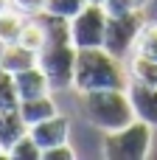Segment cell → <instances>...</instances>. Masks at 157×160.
I'll list each match as a JSON object with an SVG mask.
<instances>
[{
    "label": "cell",
    "mask_w": 157,
    "mask_h": 160,
    "mask_svg": "<svg viewBox=\"0 0 157 160\" xmlns=\"http://www.w3.org/2000/svg\"><path fill=\"white\" fill-rule=\"evenodd\" d=\"M42 25H45V45L37 51L39 56L37 65L45 70L53 90H65L73 84V68H76V51H79L70 39V20L42 11Z\"/></svg>",
    "instance_id": "obj_1"
},
{
    "label": "cell",
    "mask_w": 157,
    "mask_h": 160,
    "mask_svg": "<svg viewBox=\"0 0 157 160\" xmlns=\"http://www.w3.org/2000/svg\"><path fill=\"white\" fill-rule=\"evenodd\" d=\"M76 93L90 90H126L129 73L124 70L121 59L112 56L104 45L101 48H79L76 51V68H73V84Z\"/></svg>",
    "instance_id": "obj_2"
},
{
    "label": "cell",
    "mask_w": 157,
    "mask_h": 160,
    "mask_svg": "<svg viewBox=\"0 0 157 160\" xmlns=\"http://www.w3.org/2000/svg\"><path fill=\"white\" fill-rule=\"evenodd\" d=\"M76 104H79V112L84 115V121L90 127L101 129V132L121 129V127H126V124H132L138 118L126 90H90V93H79Z\"/></svg>",
    "instance_id": "obj_3"
},
{
    "label": "cell",
    "mask_w": 157,
    "mask_h": 160,
    "mask_svg": "<svg viewBox=\"0 0 157 160\" xmlns=\"http://www.w3.org/2000/svg\"><path fill=\"white\" fill-rule=\"evenodd\" d=\"M152 135H155V127L135 118L121 129L104 132L101 155L110 160H143L152 152Z\"/></svg>",
    "instance_id": "obj_4"
},
{
    "label": "cell",
    "mask_w": 157,
    "mask_h": 160,
    "mask_svg": "<svg viewBox=\"0 0 157 160\" xmlns=\"http://www.w3.org/2000/svg\"><path fill=\"white\" fill-rule=\"evenodd\" d=\"M146 25V14L143 8H135L129 14H118V17H110L107 14V31H104V48L112 53V56H126L135 45H138V37Z\"/></svg>",
    "instance_id": "obj_5"
},
{
    "label": "cell",
    "mask_w": 157,
    "mask_h": 160,
    "mask_svg": "<svg viewBox=\"0 0 157 160\" xmlns=\"http://www.w3.org/2000/svg\"><path fill=\"white\" fill-rule=\"evenodd\" d=\"M107 31V11L101 3H87L76 17H70V39L76 48H101Z\"/></svg>",
    "instance_id": "obj_6"
},
{
    "label": "cell",
    "mask_w": 157,
    "mask_h": 160,
    "mask_svg": "<svg viewBox=\"0 0 157 160\" xmlns=\"http://www.w3.org/2000/svg\"><path fill=\"white\" fill-rule=\"evenodd\" d=\"M126 93H129V101L135 107V115L157 129V84H140V82L129 79Z\"/></svg>",
    "instance_id": "obj_7"
},
{
    "label": "cell",
    "mask_w": 157,
    "mask_h": 160,
    "mask_svg": "<svg viewBox=\"0 0 157 160\" xmlns=\"http://www.w3.org/2000/svg\"><path fill=\"white\" fill-rule=\"evenodd\" d=\"M28 132H31V138H34L42 149H51V146L67 143L70 124H67V118H62V115L56 112V115H51V118H45V121H39V124L28 127Z\"/></svg>",
    "instance_id": "obj_8"
},
{
    "label": "cell",
    "mask_w": 157,
    "mask_h": 160,
    "mask_svg": "<svg viewBox=\"0 0 157 160\" xmlns=\"http://www.w3.org/2000/svg\"><path fill=\"white\" fill-rule=\"evenodd\" d=\"M14 84H17L20 101H25V98H37V96H48V93H51V82H48V76H45V70H42L39 65L14 73Z\"/></svg>",
    "instance_id": "obj_9"
},
{
    "label": "cell",
    "mask_w": 157,
    "mask_h": 160,
    "mask_svg": "<svg viewBox=\"0 0 157 160\" xmlns=\"http://www.w3.org/2000/svg\"><path fill=\"white\" fill-rule=\"evenodd\" d=\"M37 62H39L37 51L25 48L22 42H8V45H3V51H0V68H6L8 73L28 70V68H34Z\"/></svg>",
    "instance_id": "obj_10"
},
{
    "label": "cell",
    "mask_w": 157,
    "mask_h": 160,
    "mask_svg": "<svg viewBox=\"0 0 157 160\" xmlns=\"http://www.w3.org/2000/svg\"><path fill=\"white\" fill-rule=\"evenodd\" d=\"M25 132H28V124L22 121L20 110H0V146H3V152H8V146L17 143Z\"/></svg>",
    "instance_id": "obj_11"
},
{
    "label": "cell",
    "mask_w": 157,
    "mask_h": 160,
    "mask_svg": "<svg viewBox=\"0 0 157 160\" xmlns=\"http://www.w3.org/2000/svg\"><path fill=\"white\" fill-rule=\"evenodd\" d=\"M17 110H20V115H22V121H25L28 127H34V124H39V121L56 115V104H53L51 93H48V96H37V98H25V101H20Z\"/></svg>",
    "instance_id": "obj_12"
},
{
    "label": "cell",
    "mask_w": 157,
    "mask_h": 160,
    "mask_svg": "<svg viewBox=\"0 0 157 160\" xmlns=\"http://www.w3.org/2000/svg\"><path fill=\"white\" fill-rule=\"evenodd\" d=\"M129 79L140 82V84H157V59L143 56V53H135L132 68H129Z\"/></svg>",
    "instance_id": "obj_13"
},
{
    "label": "cell",
    "mask_w": 157,
    "mask_h": 160,
    "mask_svg": "<svg viewBox=\"0 0 157 160\" xmlns=\"http://www.w3.org/2000/svg\"><path fill=\"white\" fill-rule=\"evenodd\" d=\"M22 17L20 11H11V8H3L0 11V42L8 45V42H20V34H22Z\"/></svg>",
    "instance_id": "obj_14"
},
{
    "label": "cell",
    "mask_w": 157,
    "mask_h": 160,
    "mask_svg": "<svg viewBox=\"0 0 157 160\" xmlns=\"http://www.w3.org/2000/svg\"><path fill=\"white\" fill-rule=\"evenodd\" d=\"M6 158H14V160H42V146L31 138V132H25L17 143L8 146Z\"/></svg>",
    "instance_id": "obj_15"
},
{
    "label": "cell",
    "mask_w": 157,
    "mask_h": 160,
    "mask_svg": "<svg viewBox=\"0 0 157 160\" xmlns=\"http://www.w3.org/2000/svg\"><path fill=\"white\" fill-rule=\"evenodd\" d=\"M20 107V93L14 84V73L0 68V110H17Z\"/></svg>",
    "instance_id": "obj_16"
},
{
    "label": "cell",
    "mask_w": 157,
    "mask_h": 160,
    "mask_svg": "<svg viewBox=\"0 0 157 160\" xmlns=\"http://www.w3.org/2000/svg\"><path fill=\"white\" fill-rule=\"evenodd\" d=\"M20 42H22L25 48H31V51H39V48L45 45V25H42V20L25 22V25H22V34H20Z\"/></svg>",
    "instance_id": "obj_17"
},
{
    "label": "cell",
    "mask_w": 157,
    "mask_h": 160,
    "mask_svg": "<svg viewBox=\"0 0 157 160\" xmlns=\"http://www.w3.org/2000/svg\"><path fill=\"white\" fill-rule=\"evenodd\" d=\"M135 48H138L135 53H143V56L157 59V22H146V25H143V31H140Z\"/></svg>",
    "instance_id": "obj_18"
},
{
    "label": "cell",
    "mask_w": 157,
    "mask_h": 160,
    "mask_svg": "<svg viewBox=\"0 0 157 160\" xmlns=\"http://www.w3.org/2000/svg\"><path fill=\"white\" fill-rule=\"evenodd\" d=\"M87 6V0H45V11L48 14H59V17H76L81 8Z\"/></svg>",
    "instance_id": "obj_19"
},
{
    "label": "cell",
    "mask_w": 157,
    "mask_h": 160,
    "mask_svg": "<svg viewBox=\"0 0 157 160\" xmlns=\"http://www.w3.org/2000/svg\"><path fill=\"white\" fill-rule=\"evenodd\" d=\"M101 6L110 17H118V14H129L135 8H143V0H104Z\"/></svg>",
    "instance_id": "obj_20"
},
{
    "label": "cell",
    "mask_w": 157,
    "mask_h": 160,
    "mask_svg": "<svg viewBox=\"0 0 157 160\" xmlns=\"http://www.w3.org/2000/svg\"><path fill=\"white\" fill-rule=\"evenodd\" d=\"M76 152L70 149V143H59V146H51V149H42V160H73Z\"/></svg>",
    "instance_id": "obj_21"
},
{
    "label": "cell",
    "mask_w": 157,
    "mask_h": 160,
    "mask_svg": "<svg viewBox=\"0 0 157 160\" xmlns=\"http://www.w3.org/2000/svg\"><path fill=\"white\" fill-rule=\"evenodd\" d=\"M11 6H17V11H22V14H42L45 11V0H11Z\"/></svg>",
    "instance_id": "obj_22"
},
{
    "label": "cell",
    "mask_w": 157,
    "mask_h": 160,
    "mask_svg": "<svg viewBox=\"0 0 157 160\" xmlns=\"http://www.w3.org/2000/svg\"><path fill=\"white\" fill-rule=\"evenodd\" d=\"M6 3H8V0H0V11H3V8H6Z\"/></svg>",
    "instance_id": "obj_23"
},
{
    "label": "cell",
    "mask_w": 157,
    "mask_h": 160,
    "mask_svg": "<svg viewBox=\"0 0 157 160\" xmlns=\"http://www.w3.org/2000/svg\"><path fill=\"white\" fill-rule=\"evenodd\" d=\"M87 3H104V0H87Z\"/></svg>",
    "instance_id": "obj_24"
},
{
    "label": "cell",
    "mask_w": 157,
    "mask_h": 160,
    "mask_svg": "<svg viewBox=\"0 0 157 160\" xmlns=\"http://www.w3.org/2000/svg\"><path fill=\"white\" fill-rule=\"evenodd\" d=\"M146 3H149V0H143V6H146Z\"/></svg>",
    "instance_id": "obj_25"
}]
</instances>
